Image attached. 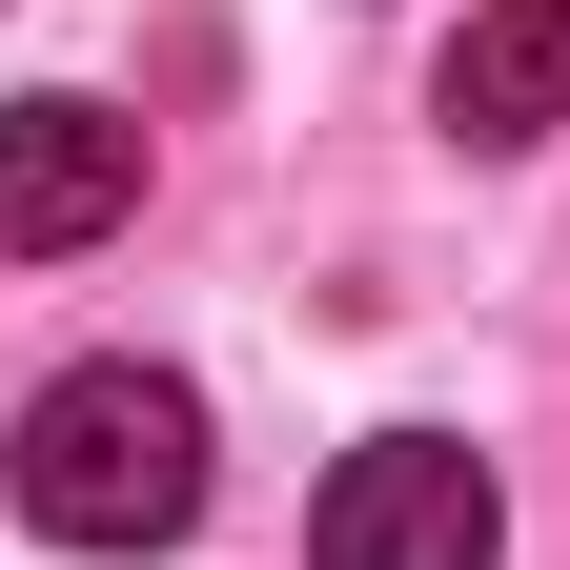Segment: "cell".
<instances>
[{
	"instance_id": "obj_4",
	"label": "cell",
	"mask_w": 570,
	"mask_h": 570,
	"mask_svg": "<svg viewBox=\"0 0 570 570\" xmlns=\"http://www.w3.org/2000/svg\"><path fill=\"white\" fill-rule=\"evenodd\" d=\"M428 122L449 142H550L570 122V0H469L449 61H428Z\"/></svg>"
},
{
	"instance_id": "obj_2",
	"label": "cell",
	"mask_w": 570,
	"mask_h": 570,
	"mask_svg": "<svg viewBox=\"0 0 570 570\" xmlns=\"http://www.w3.org/2000/svg\"><path fill=\"white\" fill-rule=\"evenodd\" d=\"M489 550H510V510H489V449H449V428H367L306 510V570H489Z\"/></svg>"
},
{
	"instance_id": "obj_3",
	"label": "cell",
	"mask_w": 570,
	"mask_h": 570,
	"mask_svg": "<svg viewBox=\"0 0 570 570\" xmlns=\"http://www.w3.org/2000/svg\"><path fill=\"white\" fill-rule=\"evenodd\" d=\"M122 204H142V122H122V102H82V82L0 102V245H21V265L102 245Z\"/></svg>"
},
{
	"instance_id": "obj_1",
	"label": "cell",
	"mask_w": 570,
	"mask_h": 570,
	"mask_svg": "<svg viewBox=\"0 0 570 570\" xmlns=\"http://www.w3.org/2000/svg\"><path fill=\"white\" fill-rule=\"evenodd\" d=\"M204 510V387L184 367H61L41 407H21V530H61V550H164Z\"/></svg>"
}]
</instances>
